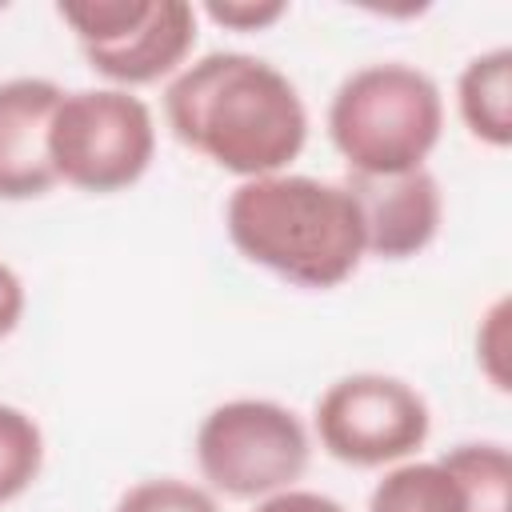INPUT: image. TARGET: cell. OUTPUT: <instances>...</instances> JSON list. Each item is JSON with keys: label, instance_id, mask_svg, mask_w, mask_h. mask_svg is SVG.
<instances>
[{"label": "cell", "instance_id": "cell-3", "mask_svg": "<svg viewBox=\"0 0 512 512\" xmlns=\"http://www.w3.org/2000/svg\"><path fill=\"white\" fill-rule=\"evenodd\" d=\"M444 128V100L412 64H368L328 104V136L352 176H400L424 168Z\"/></svg>", "mask_w": 512, "mask_h": 512}, {"label": "cell", "instance_id": "cell-8", "mask_svg": "<svg viewBox=\"0 0 512 512\" xmlns=\"http://www.w3.org/2000/svg\"><path fill=\"white\" fill-rule=\"evenodd\" d=\"M364 220V252L384 260L416 256L440 232L444 200L428 168L400 176H352L344 180Z\"/></svg>", "mask_w": 512, "mask_h": 512}, {"label": "cell", "instance_id": "cell-7", "mask_svg": "<svg viewBox=\"0 0 512 512\" xmlns=\"http://www.w3.org/2000/svg\"><path fill=\"white\" fill-rule=\"evenodd\" d=\"M428 428L424 396L384 372L344 376L316 400V436L340 464L380 468L404 460L428 440Z\"/></svg>", "mask_w": 512, "mask_h": 512}, {"label": "cell", "instance_id": "cell-9", "mask_svg": "<svg viewBox=\"0 0 512 512\" xmlns=\"http://www.w3.org/2000/svg\"><path fill=\"white\" fill-rule=\"evenodd\" d=\"M60 100V84L40 76L0 84V200H32L56 184L48 128Z\"/></svg>", "mask_w": 512, "mask_h": 512}, {"label": "cell", "instance_id": "cell-13", "mask_svg": "<svg viewBox=\"0 0 512 512\" xmlns=\"http://www.w3.org/2000/svg\"><path fill=\"white\" fill-rule=\"evenodd\" d=\"M44 464V436L36 420L12 404H0V504L32 488Z\"/></svg>", "mask_w": 512, "mask_h": 512}, {"label": "cell", "instance_id": "cell-4", "mask_svg": "<svg viewBox=\"0 0 512 512\" xmlns=\"http://www.w3.org/2000/svg\"><path fill=\"white\" fill-rule=\"evenodd\" d=\"M156 152L152 112L124 88L64 92L48 128L56 180L84 192H120L136 184Z\"/></svg>", "mask_w": 512, "mask_h": 512}, {"label": "cell", "instance_id": "cell-6", "mask_svg": "<svg viewBox=\"0 0 512 512\" xmlns=\"http://www.w3.org/2000/svg\"><path fill=\"white\" fill-rule=\"evenodd\" d=\"M56 12L112 84H152L196 44V12L184 0H64Z\"/></svg>", "mask_w": 512, "mask_h": 512}, {"label": "cell", "instance_id": "cell-1", "mask_svg": "<svg viewBox=\"0 0 512 512\" xmlns=\"http://www.w3.org/2000/svg\"><path fill=\"white\" fill-rule=\"evenodd\" d=\"M164 116L180 144L244 180L276 176L308 140L296 84L248 52H208L164 92Z\"/></svg>", "mask_w": 512, "mask_h": 512}, {"label": "cell", "instance_id": "cell-2", "mask_svg": "<svg viewBox=\"0 0 512 512\" xmlns=\"http://www.w3.org/2000/svg\"><path fill=\"white\" fill-rule=\"evenodd\" d=\"M224 228L252 264L300 288H336L364 260V220L352 192L316 176L244 180L228 196Z\"/></svg>", "mask_w": 512, "mask_h": 512}, {"label": "cell", "instance_id": "cell-15", "mask_svg": "<svg viewBox=\"0 0 512 512\" xmlns=\"http://www.w3.org/2000/svg\"><path fill=\"white\" fill-rule=\"evenodd\" d=\"M504 332H508V300H500L488 316H484V328L476 336V348H480V364L488 372V380L496 388H508V372H504Z\"/></svg>", "mask_w": 512, "mask_h": 512}, {"label": "cell", "instance_id": "cell-18", "mask_svg": "<svg viewBox=\"0 0 512 512\" xmlns=\"http://www.w3.org/2000/svg\"><path fill=\"white\" fill-rule=\"evenodd\" d=\"M20 316H24V284L8 264H0V340L20 324Z\"/></svg>", "mask_w": 512, "mask_h": 512}, {"label": "cell", "instance_id": "cell-5", "mask_svg": "<svg viewBox=\"0 0 512 512\" xmlns=\"http://www.w3.org/2000/svg\"><path fill=\"white\" fill-rule=\"evenodd\" d=\"M200 476L232 500H264L292 488L308 468V432L276 400H228L196 432Z\"/></svg>", "mask_w": 512, "mask_h": 512}, {"label": "cell", "instance_id": "cell-16", "mask_svg": "<svg viewBox=\"0 0 512 512\" xmlns=\"http://www.w3.org/2000/svg\"><path fill=\"white\" fill-rule=\"evenodd\" d=\"M216 24L224 28H236V32H256V28H268L272 20H280L288 8L284 4H208L204 8Z\"/></svg>", "mask_w": 512, "mask_h": 512}, {"label": "cell", "instance_id": "cell-11", "mask_svg": "<svg viewBox=\"0 0 512 512\" xmlns=\"http://www.w3.org/2000/svg\"><path fill=\"white\" fill-rule=\"evenodd\" d=\"M368 512H464V492L440 460L400 464L372 488Z\"/></svg>", "mask_w": 512, "mask_h": 512}, {"label": "cell", "instance_id": "cell-17", "mask_svg": "<svg viewBox=\"0 0 512 512\" xmlns=\"http://www.w3.org/2000/svg\"><path fill=\"white\" fill-rule=\"evenodd\" d=\"M256 512H348L340 500L320 496V492H304V488H284L272 492L256 504Z\"/></svg>", "mask_w": 512, "mask_h": 512}, {"label": "cell", "instance_id": "cell-12", "mask_svg": "<svg viewBox=\"0 0 512 512\" xmlns=\"http://www.w3.org/2000/svg\"><path fill=\"white\" fill-rule=\"evenodd\" d=\"M464 492V512H512V456L504 444H456L440 456Z\"/></svg>", "mask_w": 512, "mask_h": 512}, {"label": "cell", "instance_id": "cell-14", "mask_svg": "<svg viewBox=\"0 0 512 512\" xmlns=\"http://www.w3.org/2000/svg\"><path fill=\"white\" fill-rule=\"evenodd\" d=\"M116 512H220V508L204 488L164 476V480H144V484L128 488L120 496Z\"/></svg>", "mask_w": 512, "mask_h": 512}, {"label": "cell", "instance_id": "cell-10", "mask_svg": "<svg viewBox=\"0 0 512 512\" xmlns=\"http://www.w3.org/2000/svg\"><path fill=\"white\" fill-rule=\"evenodd\" d=\"M456 100L476 140L492 148H508L512 144V48L500 44L468 60L456 84Z\"/></svg>", "mask_w": 512, "mask_h": 512}]
</instances>
